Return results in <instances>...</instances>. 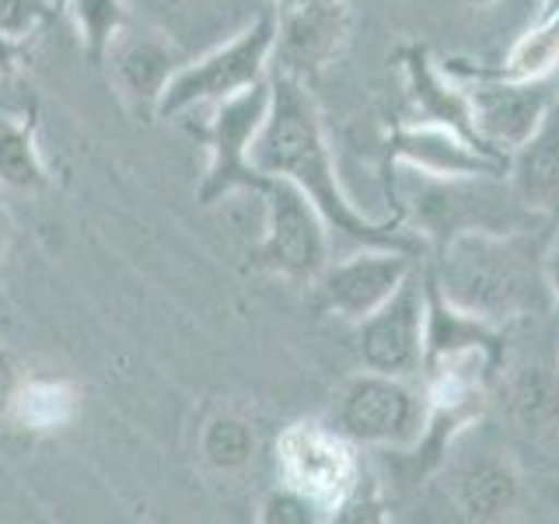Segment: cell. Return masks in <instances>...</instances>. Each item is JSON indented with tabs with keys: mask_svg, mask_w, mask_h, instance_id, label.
I'll return each mask as SVG.
<instances>
[{
	"mask_svg": "<svg viewBox=\"0 0 559 524\" xmlns=\"http://www.w3.org/2000/svg\"><path fill=\"white\" fill-rule=\"evenodd\" d=\"M109 60L122 92L144 105H157L168 78L179 70L171 49L165 43H157L154 35H130V39L119 35L116 46L109 49Z\"/></svg>",
	"mask_w": 559,
	"mask_h": 524,
	"instance_id": "obj_17",
	"label": "cell"
},
{
	"mask_svg": "<svg viewBox=\"0 0 559 524\" xmlns=\"http://www.w3.org/2000/svg\"><path fill=\"white\" fill-rule=\"evenodd\" d=\"M427 273L448 305L500 329L538 308H552L542 255H535L524 227L454 235L437 249Z\"/></svg>",
	"mask_w": 559,
	"mask_h": 524,
	"instance_id": "obj_2",
	"label": "cell"
},
{
	"mask_svg": "<svg viewBox=\"0 0 559 524\" xmlns=\"http://www.w3.org/2000/svg\"><path fill=\"white\" fill-rule=\"evenodd\" d=\"M507 186L532 217H559V98L535 133L507 154Z\"/></svg>",
	"mask_w": 559,
	"mask_h": 524,
	"instance_id": "obj_14",
	"label": "cell"
},
{
	"mask_svg": "<svg viewBox=\"0 0 559 524\" xmlns=\"http://www.w3.org/2000/svg\"><path fill=\"white\" fill-rule=\"evenodd\" d=\"M444 70L462 81L476 140L497 157H507L514 147H521L559 98L552 92V78L514 81L468 63H444Z\"/></svg>",
	"mask_w": 559,
	"mask_h": 524,
	"instance_id": "obj_8",
	"label": "cell"
},
{
	"mask_svg": "<svg viewBox=\"0 0 559 524\" xmlns=\"http://www.w3.org/2000/svg\"><path fill=\"white\" fill-rule=\"evenodd\" d=\"M22 49H25V43H14L8 35H0V81L11 78L17 70V63H22Z\"/></svg>",
	"mask_w": 559,
	"mask_h": 524,
	"instance_id": "obj_27",
	"label": "cell"
},
{
	"mask_svg": "<svg viewBox=\"0 0 559 524\" xmlns=\"http://www.w3.org/2000/svg\"><path fill=\"white\" fill-rule=\"evenodd\" d=\"M52 14H57L52 0H0V35L14 43H28Z\"/></svg>",
	"mask_w": 559,
	"mask_h": 524,
	"instance_id": "obj_23",
	"label": "cell"
},
{
	"mask_svg": "<svg viewBox=\"0 0 559 524\" xmlns=\"http://www.w3.org/2000/svg\"><path fill=\"white\" fill-rule=\"evenodd\" d=\"M542 270H546V287H549V305L559 314V217H556V231L542 252Z\"/></svg>",
	"mask_w": 559,
	"mask_h": 524,
	"instance_id": "obj_26",
	"label": "cell"
},
{
	"mask_svg": "<svg viewBox=\"0 0 559 524\" xmlns=\"http://www.w3.org/2000/svg\"><path fill=\"white\" fill-rule=\"evenodd\" d=\"M273 46L276 22L266 8L252 25H245L235 39L203 52L200 60L182 63L168 78L162 98L154 105L157 119H179L186 112H200L224 98H235L249 87L262 84L273 74Z\"/></svg>",
	"mask_w": 559,
	"mask_h": 524,
	"instance_id": "obj_4",
	"label": "cell"
},
{
	"mask_svg": "<svg viewBox=\"0 0 559 524\" xmlns=\"http://www.w3.org/2000/svg\"><path fill=\"white\" fill-rule=\"evenodd\" d=\"M52 8H57V14H60V8H63V0H52Z\"/></svg>",
	"mask_w": 559,
	"mask_h": 524,
	"instance_id": "obj_29",
	"label": "cell"
},
{
	"mask_svg": "<svg viewBox=\"0 0 559 524\" xmlns=\"http://www.w3.org/2000/svg\"><path fill=\"white\" fill-rule=\"evenodd\" d=\"M276 468L280 483H287L301 497H308L325 514V521H336L346 500L367 479L360 448L332 424H314V419L290 424L280 433Z\"/></svg>",
	"mask_w": 559,
	"mask_h": 524,
	"instance_id": "obj_7",
	"label": "cell"
},
{
	"mask_svg": "<svg viewBox=\"0 0 559 524\" xmlns=\"http://www.w3.org/2000/svg\"><path fill=\"white\" fill-rule=\"evenodd\" d=\"M252 165L259 175L294 182L319 206L332 235H343L357 249L378 245V249L424 255V238L413 235L399 217L374 221L349 200L336 168V154L329 147L319 105L308 95L305 81L280 74V70L270 74V112L252 140Z\"/></svg>",
	"mask_w": 559,
	"mask_h": 524,
	"instance_id": "obj_1",
	"label": "cell"
},
{
	"mask_svg": "<svg viewBox=\"0 0 559 524\" xmlns=\"http://www.w3.org/2000/svg\"><path fill=\"white\" fill-rule=\"evenodd\" d=\"M367 371L419 381L427 343V270H413L378 311L354 325Z\"/></svg>",
	"mask_w": 559,
	"mask_h": 524,
	"instance_id": "obj_10",
	"label": "cell"
},
{
	"mask_svg": "<svg viewBox=\"0 0 559 524\" xmlns=\"http://www.w3.org/2000/svg\"><path fill=\"white\" fill-rule=\"evenodd\" d=\"M451 500L468 521H500L521 503V476L511 458L476 451L451 468Z\"/></svg>",
	"mask_w": 559,
	"mask_h": 524,
	"instance_id": "obj_15",
	"label": "cell"
},
{
	"mask_svg": "<svg viewBox=\"0 0 559 524\" xmlns=\"http://www.w3.org/2000/svg\"><path fill=\"white\" fill-rule=\"evenodd\" d=\"M60 14H67L78 25L84 57L95 70L109 63V49L130 25V14L122 0H63Z\"/></svg>",
	"mask_w": 559,
	"mask_h": 524,
	"instance_id": "obj_19",
	"label": "cell"
},
{
	"mask_svg": "<svg viewBox=\"0 0 559 524\" xmlns=\"http://www.w3.org/2000/svg\"><path fill=\"white\" fill-rule=\"evenodd\" d=\"M17 389H22V371H17V364L11 360L8 349H0V416L11 413Z\"/></svg>",
	"mask_w": 559,
	"mask_h": 524,
	"instance_id": "obj_25",
	"label": "cell"
},
{
	"mask_svg": "<svg viewBox=\"0 0 559 524\" xmlns=\"http://www.w3.org/2000/svg\"><path fill=\"white\" fill-rule=\"evenodd\" d=\"M4 245H8V235H4V224H0V255H4Z\"/></svg>",
	"mask_w": 559,
	"mask_h": 524,
	"instance_id": "obj_28",
	"label": "cell"
},
{
	"mask_svg": "<svg viewBox=\"0 0 559 524\" xmlns=\"http://www.w3.org/2000/svg\"><path fill=\"white\" fill-rule=\"evenodd\" d=\"M273 70L305 81L340 57L349 39V0H273Z\"/></svg>",
	"mask_w": 559,
	"mask_h": 524,
	"instance_id": "obj_12",
	"label": "cell"
},
{
	"mask_svg": "<svg viewBox=\"0 0 559 524\" xmlns=\"http://www.w3.org/2000/svg\"><path fill=\"white\" fill-rule=\"evenodd\" d=\"M259 521L262 524H319V521H325V514L308 497L297 493V489L280 483L273 493L262 500Z\"/></svg>",
	"mask_w": 559,
	"mask_h": 524,
	"instance_id": "obj_24",
	"label": "cell"
},
{
	"mask_svg": "<svg viewBox=\"0 0 559 524\" xmlns=\"http://www.w3.org/2000/svg\"><path fill=\"white\" fill-rule=\"evenodd\" d=\"M389 192L395 217L430 245H441L462 231H518L524 210L507 175H430L409 165H389Z\"/></svg>",
	"mask_w": 559,
	"mask_h": 524,
	"instance_id": "obj_3",
	"label": "cell"
},
{
	"mask_svg": "<svg viewBox=\"0 0 559 524\" xmlns=\"http://www.w3.org/2000/svg\"><path fill=\"white\" fill-rule=\"evenodd\" d=\"M78 389L60 378H22L11 402V419H17L25 430H60L78 416Z\"/></svg>",
	"mask_w": 559,
	"mask_h": 524,
	"instance_id": "obj_18",
	"label": "cell"
},
{
	"mask_svg": "<svg viewBox=\"0 0 559 524\" xmlns=\"http://www.w3.org/2000/svg\"><path fill=\"white\" fill-rule=\"evenodd\" d=\"M332 427L357 448L416 451L427 430V392L409 378L364 371L343 381L332 402Z\"/></svg>",
	"mask_w": 559,
	"mask_h": 524,
	"instance_id": "obj_5",
	"label": "cell"
},
{
	"mask_svg": "<svg viewBox=\"0 0 559 524\" xmlns=\"http://www.w3.org/2000/svg\"><path fill=\"white\" fill-rule=\"evenodd\" d=\"M200 451H203L206 465H214L217 472H238L252 462L255 433L241 416L221 413L214 419H206V427L200 433Z\"/></svg>",
	"mask_w": 559,
	"mask_h": 524,
	"instance_id": "obj_22",
	"label": "cell"
},
{
	"mask_svg": "<svg viewBox=\"0 0 559 524\" xmlns=\"http://www.w3.org/2000/svg\"><path fill=\"white\" fill-rule=\"evenodd\" d=\"M0 186L14 192H43L49 186L39 144L25 122H0Z\"/></svg>",
	"mask_w": 559,
	"mask_h": 524,
	"instance_id": "obj_21",
	"label": "cell"
},
{
	"mask_svg": "<svg viewBox=\"0 0 559 524\" xmlns=\"http://www.w3.org/2000/svg\"><path fill=\"white\" fill-rule=\"evenodd\" d=\"M252 196L262 200V238L252 249L255 266L311 287V279L332 259V227L319 206L294 182L270 179V175Z\"/></svg>",
	"mask_w": 559,
	"mask_h": 524,
	"instance_id": "obj_6",
	"label": "cell"
},
{
	"mask_svg": "<svg viewBox=\"0 0 559 524\" xmlns=\"http://www.w3.org/2000/svg\"><path fill=\"white\" fill-rule=\"evenodd\" d=\"M416 266L419 255L378 249V245H364L354 255L336 262L329 259V266L311 279L314 308L332 314L336 322L357 325L389 301Z\"/></svg>",
	"mask_w": 559,
	"mask_h": 524,
	"instance_id": "obj_11",
	"label": "cell"
},
{
	"mask_svg": "<svg viewBox=\"0 0 559 524\" xmlns=\"http://www.w3.org/2000/svg\"><path fill=\"white\" fill-rule=\"evenodd\" d=\"M399 67H402V78H406V92L413 102V119L419 122H437V127H451L465 133L468 140H476V130H472V119H468V98H465V87L459 78H451L444 63L437 67L427 49L409 46L399 52ZM479 144V140H476ZM483 147V144H479ZM507 162V157H503Z\"/></svg>",
	"mask_w": 559,
	"mask_h": 524,
	"instance_id": "obj_16",
	"label": "cell"
},
{
	"mask_svg": "<svg viewBox=\"0 0 559 524\" xmlns=\"http://www.w3.org/2000/svg\"><path fill=\"white\" fill-rule=\"evenodd\" d=\"M556 67H559V11L549 17H535V25L511 46V52L497 67L486 70L514 81H542L552 78Z\"/></svg>",
	"mask_w": 559,
	"mask_h": 524,
	"instance_id": "obj_20",
	"label": "cell"
},
{
	"mask_svg": "<svg viewBox=\"0 0 559 524\" xmlns=\"http://www.w3.org/2000/svg\"><path fill=\"white\" fill-rule=\"evenodd\" d=\"M389 165H409L430 175H503L507 162L476 140L437 122H399L389 133Z\"/></svg>",
	"mask_w": 559,
	"mask_h": 524,
	"instance_id": "obj_13",
	"label": "cell"
},
{
	"mask_svg": "<svg viewBox=\"0 0 559 524\" xmlns=\"http://www.w3.org/2000/svg\"><path fill=\"white\" fill-rule=\"evenodd\" d=\"M266 112H270V78L235 98L210 105V119L197 130V136L210 151L206 175L197 189V200L203 206H214L231 196V192H255L266 182V175H259L252 165V140Z\"/></svg>",
	"mask_w": 559,
	"mask_h": 524,
	"instance_id": "obj_9",
	"label": "cell"
}]
</instances>
